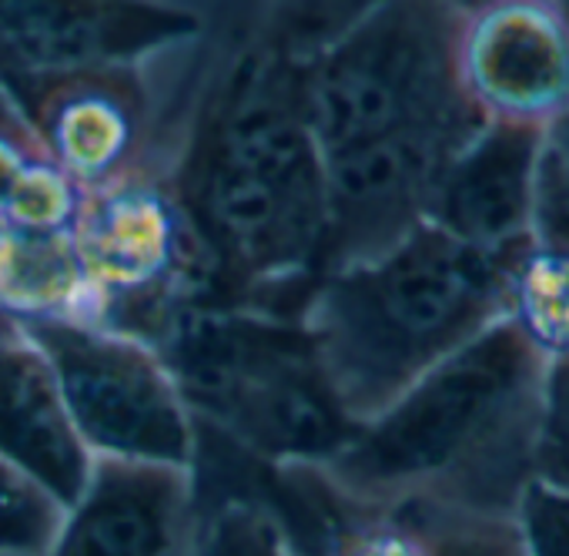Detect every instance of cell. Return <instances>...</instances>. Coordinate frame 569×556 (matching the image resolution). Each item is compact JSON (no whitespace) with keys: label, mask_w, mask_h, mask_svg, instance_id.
<instances>
[{"label":"cell","mask_w":569,"mask_h":556,"mask_svg":"<svg viewBox=\"0 0 569 556\" xmlns=\"http://www.w3.org/2000/svg\"><path fill=\"white\" fill-rule=\"evenodd\" d=\"M319 0H264L228 34L168 181L208 261V302L302 312L322 275L326 158L302 81L332 41Z\"/></svg>","instance_id":"6da1fadb"},{"label":"cell","mask_w":569,"mask_h":556,"mask_svg":"<svg viewBox=\"0 0 569 556\" xmlns=\"http://www.w3.org/2000/svg\"><path fill=\"white\" fill-rule=\"evenodd\" d=\"M542 373L546 356L506 316L362 423L319 469L362 519L449 516L512 533V503L532 473Z\"/></svg>","instance_id":"7a4b0ae2"},{"label":"cell","mask_w":569,"mask_h":556,"mask_svg":"<svg viewBox=\"0 0 569 556\" xmlns=\"http://www.w3.org/2000/svg\"><path fill=\"white\" fill-rule=\"evenodd\" d=\"M299 316L362 426L509 316V265L426 221L376 258L322 271Z\"/></svg>","instance_id":"3957f363"},{"label":"cell","mask_w":569,"mask_h":556,"mask_svg":"<svg viewBox=\"0 0 569 556\" xmlns=\"http://www.w3.org/2000/svg\"><path fill=\"white\" fill-rule=\"evenodd\" d=\"M158 353L198 426L278 469L326 466L359 433L296 312L191 302Z\"/></svg>","instance_id":"277c9868"},{"label":"cell","mask_w":569,"mask_h":556,"mask_svg":"<svg viewBox=\"0 0 569 556\" xmlns=\"http://www.w3.org/2000/svg\"><path fill=\"white\" fill-rule=\"evenodd\" d=\"M462 21L449 0H376L316 51L302 111L319 151L482 115L459 75Z\"/></svg>","instance_id":"5b68a950"},{"label":"cell","mask_w":569,"mask_h":556,"mask_svg":"<svg viewBox=\"0 0 569 556\" xmlns=\"http://www.w3.org/2000/svg\"><path fill=\"white\" fill-rule=\"evenodd\" d=\"M71 238L94 319L161 342L174 316L211 296V261L168 175L144 165L81 188Z\"/></svg>","instance_id":"8992f818"},{"label":"cell","mask_w":569,"mask_h":556,"mask_svg":"<svg viewBox=\"0 0 569 556\" xmlns=\"http://www.w3.org/2000/svg\"><path fill=\"white\" fill-rule=\"evenodd\" d=\"M18 329L48 356L91 453L194 459L198 426L158 346L98 319H31Z\"/></svg>","instance_id":"52a82bcc"},{"label":"cell","mask_w":569,"mask_h":556,"mask_svg":"<svg viewBox=\"0 0 569 556\" xmlns=\"http://www.w3.org/2000/svg\"><path fill=\"white\" fill-rule=\"evenodd\" d=\"M486 115L392 131L326 158L322 271L376 258L429 221V205L449 158Z\"/></svg>","instance_id":"ba28073f"},{"label":"cell","mask_w":569,"mask_h":556,"mask_svg":"<svg viewBox=\"0 0 569 556\" xmlns=\"http://www.w3.org/2000/svg\"><path fill=\"white\" fill-rule=\"evenodd\" d=\"M204 38L174 0H0V78L151 64Z\"/></svg>","instance_id":"9c48e42d"},{"label":"cell","mask_w":569,"mask_h":556,"mask_svg":"<svg viewBox=\"0 0 569 556\" xmlns=\"http://www.w3.org/2000/svg\"><path fill=\"white\" fill-rule=\"evenodd\" d=\"M148 64H108L54 75H11L31 131L81 188L118 178L141 161L151 135Z\"/></svg>","instance_id":"30bf717a"},{"label":"cell","mask_w":569,"mask_h":556,"mask_svg":"<svg viewBox=\"0 0 569 556\" xmlns=\"http://www.w3.org/2000/svg\"><path fill=\"white\" fill-rule=\"evenodd\" d=\"M459 75L486 118L552 128L569 111V34L552 0H492L466 14Z\"/></svg>","instance_id":"8fae6325"},{"label":"cell","mask_w":569,"mask_h":556,"mask_svg":"<svg viewBox=\"0 0 569 556\" xmlns=\"http://www.w3.org/2000/svg\"><path fill=\"white\" fill-rule=\"evenodd\" d=\"M542 151V125L486 118L449 158L429 205V221L512 265L536 235Z\"/></svg>","instance_id":"7c38bea8"},{"label":"cell","mask_w":569,"mask_h":556,"mask_svg":"<svg viewBox=\"0 0 569 556\" xmlns=\"http://www.w3.org/2000/svg\"><path fill=\"white\" fill-rule=\"evenodd\" d=\"M194 469L154 456L94 453L78 499L68 506L54 553L164 556L191 546Z\"/></svg>","instance_id":"4fadbf2b"},{"label":"cell","mask_w":569,"mask_h":556,"mask_svg":"<svg viewBox=\"0 0 569 556\" xmlns=\"http://www.w3.org/2000/svg\"><path fill=\"white\" fill-rule=\"evenodd\" d=\"M0 456L34 473L68 506L78 499L94 456L71 419L48 356L21 329L0 339Z\"/></svg>","instance_id":"5bb4252c"},{"label":"cell","mask_w":569,"mask_h":556,"mask_svg":"<svg viewBox=\"0 0 569 556\" xmlns=\"http://www.w3.org/2000/svg\"><path fill=\"white\" fill-rule=\"evenodd\" d=\"M0 312L14 326L31 319H94L71 228L0 221Z\"/></svg>","instance_id":"9a60e30c"},{"label":"cell","mask_w":569,"mask_h":556,"mask_svg":"<svg viewBox=\"0 0 569 556\" xmlns=\"http://www.w3.org/2000/svg\"><path fill=\"white\" fill-rule=\"evenodd\" d=\"M68 503L34 473L0 456V556L54 553Z\"/></svg>","instance_id":"2e32d148"},{"label":"cell","mask_w":569,"mask_h":556,"mask_svg":"<svg viewBox=\"0 0 569 556\" xmlns=\"http://www.w3.org/2000/svg\"><path fill=\"white\" fill-rule=\"evenodd\" d=\"M78 201L81 185L48 155H34L24 165L0 221L24 228H71Z\"/></svg>","instance_id":"e0dca14e"},{"label":"cell","mask_w":569,"mask_h":556,"mask_svg":"<svg viewBox=\"0 0 569 556\" xmlns=\"http://www.w3.org/2000/svg\"><path fill=\"white\" fill-rule=\"evenodd\" d=\"M512 533L522 553L569 556V489L532 469L512 503Z\"/></svg>","instance_id":"ac0fdd59"},{"label":"cell","mask_w":569,"mask_h":556,"mask_svg":"<svg viewBox=\"0 0 569 556\" xmlns=\"http://www.w3.org/2000/svg\"><path fill=\"white\" fill-rule=\"evenodd\" d=\"M532 469L569 489V353L546 359Z\"/></svg>","instance_id":"d6986e66"},{"label":"cell","mask_w":569,"mask_h":556,"mask_svg":"<svg viewBox=\"0 0 569 556\" xmlns=\"http://www.w3.org/2000/svg\"><path fill=\"white\" fill-rule=\"evenodd\" d=\"M34 155H48L41 148L38 138H18V135H0V215H4V205L24 171V165Z\"/></svg>","instance_id":"ffe728a7"},{"label":"cell","mask_w":569,"mask_h":556,"mask_svg":"<svg viewBox=\"0 0 569 556\" xmlns=\"http://www.w3.org/2000/svg\"><path fill=\"white\" fill-rule=\"evenodd\" d=\"M552 8L559 11V18H562V24H566V34H569V0H552ZM542 168L569 181V111H566L552 128H546Z\"/></svg>","instance_id":"44dd1931"},{"label":"cell","mask_w":569,"mask_h":556,"mask_svg":"<svg viewBox=\"0 0 569 556\" xmlns=\"http://www.w3.org/2000/svg\"><path fill=\"white\" fill-rule=\"evenodd\" d=\"M0 135H18V138H38L18 105V98L11 95V88L0 78Z\"/></svg>","instance_id":"7402d4cb"},{"label":"cell","mask_w":569,"mask_h":556,"mask_svg":"<svg viewBox=\"0 0 569 556\" xmlns=\"http://www.w3.org/2000/svg\"><path fill=\"white\" fill-rule=\"evenodd\" d=\"M452 8H459L462 14H472V11H479V8H486V4H492V0H449Z\"/></svg>","instance_id":"603a6c76"}]
</instances>
